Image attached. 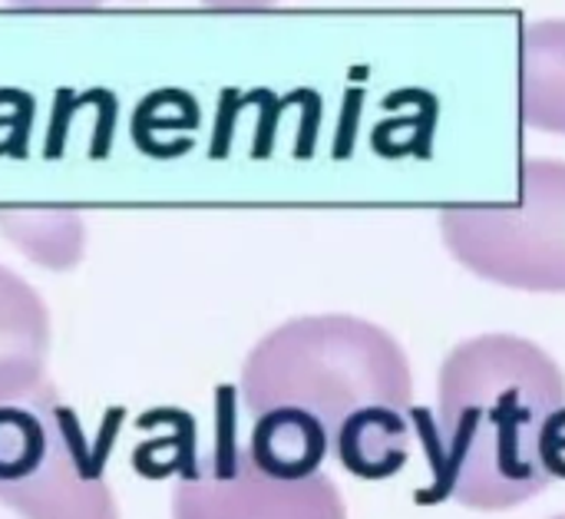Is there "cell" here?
<instances>
[{
	"mask_svg": "<svg viewBox=\"0 0 565 519\" xmlns=\"http://www.w3.org/2000/svg\"><path fill=\"white\" fill-rule=\"evenodd\" d=\"M543 464L553 480H565V407L550 421L543 434Z\"/></svg>",
	"mask_w": 565,
	"mask_h": 519,
	"instance_id": "9",
	"label": "cell"
},
{
	"mask_svg": "<svg viewBox=\"0 0 565 519\" xmlns=\"http://www.w3.org/2000/svg\"><path fill=\"white\" fill-rule=\"evenodd\" d=\"M520 116L565 136V20H533L520 33Z\"/></svg>",
	"mask_w": 565,
	"mask_h": 519,
	"instance_id": "6",
	"label": "cell"
},
{
	"mask_svg": "<svg viewBox=\"0 0 565 519\" xmlns=\"http://www.w3.org/2000/svg\"><path fill=\"white\" fill-rule=\"evenodd\" d=\"M553 519H565V513H563V517H553Z\"/></svg>",
	"mask_w": 565,
	"mask_h": 519,
	"instance_id": "10",
	"label": "cell"
},
{
	"mask_svg": "<svg viewBox=\"0 0 565 519\" xmlns=\"http://www.w3.org/2000/svg\"><path fill=\"white\" fill-rule=\"evenodd\" d=\"M242 404L252 417L298 407L318 417L334 444L364 407L411 414L414 381L404 348L381 325L354 315L295 318L265 335L242 371Z\"/></svg>",
	"mask_w": 565,
	"mask_h": 519,
	"instance_id": "2",
	"label": "cell"
},
{
	"mask_svg": "<svg viewBox=\"0 0 565 519\" xmlns=\"http://www.w3.org/2000/svg\"><path fill=\"white\" fill-rule=\"evenodd\" d=\"M411 414L394 407H364L341 424L331 454L361 480H387L411 457Z\"/></svg>",
	"mask_w": 565,
	"mask_h": 519,
	"instance_id": "8",
	"label": "cell"
},
{
	"mask_svg": "<svg viewBox=\"0 0 565 519\" xmlns=\"http://www.w3.org/2000/svg\"><path fill=\"white\" fill-rule=\"evenodd\" d=\"M565 407V374L546 348L516 335L460 341L437 391L440 494L467 510L503 513L546 494L543 434Z\"/></svg>",
	"mask_w": 565,
	"mask_h": 519,
	"instance_id": "1",
	"label": "cell"
},
{
	"mask_svg": "<svg viewBox=\"0 0 565 519\" xmlns=\"http://www.w3.org/2000/svg\"><path fill=\"white\" fill-rule=\"evenodd\" d=\"M331 454V437L324 424L298 407H275L255 417L248 437V457L255 467L275 480H308L321 474Z\"/></svg>",
	"mask_w": 565,
	"mask_h": 519,
	"instance_id": "7",
	"label": "cell"
},
{
	"mask_svg": "<svg viewBox=\"0 0 565 519\" xmlns=\"http://www.w3.org/2000/svg\"><path fill=\"white\" fill-rule=\"evenodd\" d=\"M440 235L483 282L565 295V162L523 159L513 205H447Z\"/></svg>",
	"mask_w": 565,
	"mask_h": 519,
	"instance_id": "3",
	"label": "cell"
},
{
	"mask_svg": "<svg viewBox=\"0 0 565 519\" xmlns=\"http://www.w3.org/2000/svg\"><path fill=\"white\" fill-rule=\"evenodd\" d=\"M0 504L23 519H119L73 411L46 394L0 404Z\"/></svg>",
	"mask_w": 565,
	"mask_h": 519,
	"instance_id": "4",
	"label": "cell"
},
{
	"mask_svg": "<svg viewBox=\"0 0 565 519\" xmlns=\"http://www.w3.org/2000/svg\"><path fill=\"white\" fill-rule=\"evenodd\" d=\"M172 519H348V507L328 474L275 480L248 447L222 444L175 484Z\"/></svg>",
	"mask_w": 565,
	"mask_h": 519,
	"instance_id": "5",
	"label": "cell"
}]
</instances>
